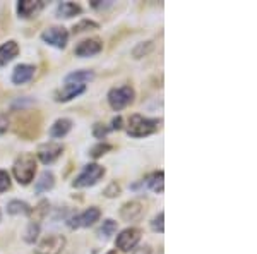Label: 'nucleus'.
Wrapping results in <instances>:
<instances>
[{
    "instance_id": "nucleus-1",
    "label": "nucleus",
    "mask_w": 257,
    "mask_h": 254,
    "mask_svg": "<svg viewBox=\"0 0 257 254\" xmlns=\"http://www.w3.org/2000/svg\"><path fill=\"white\" fill-rule=\"evenodd\" d=\"M160 124H161L160 119H149V117H144V115L136 114V115H132V117L128 119L127 134L132 136V137L151 136L160 129Z\"/></svg>"
},
{
    "instance_id": "nucleus-2",
    "label": "nucleus",
    "mask_w": 257,
    "mask_h": 254,
    "mask_svg": "<svg viewBox=\"0 0 257 254\" xmlns=\"http://www.w3.org/2000/svg\"><path fill=\"white\" fill-rule=\"evenodd\" d=\"M12 172H14L16 181H18L21 186L31 184V181L35 179V174H36V158H35V155H31V153H24V155H21L18 160L14 161Z\"/></svg>"
},
{
    "instance_id": "nucleus-3",
    "label": "nucleus",
    "mask_w": 257,
    "mask_h": 254,
    "mask_svg": "<svg viewBox=\"0 0 257 254\" xmlns=\"http://www.w3.org/2000/svg\"><path fill=\"white\" fill-rule=\"evenodd\" d=\"M105 176V168L98 163H89L82 168V172L74 179L72 187L76 189H82V187H91L94 184H98L99 179Z\"/></svg>"
},
{
    "instance_id": "nucleus-4",
    "label": "nucleus",
    "mask_w": 257,
    "mask_h": 254,
    "mask_svg": "<svg viewBox=\"0 0 257 254\" xmlns=\"http://www.w3.org/2000/svg\"><path fill=\"white\" fill-rule=\"evenodd\" d=\"M108 103L115 112H120L123 108H127L134 102L136 91L132 86H120V88H113L108 91Z\"/></svg>"
},
{
    "instance_id": "nucleus-5",
    "label": "nucleus",
    "mask_w": 257,
    "mask_h": 254,
    "mask_svg": "<svg viewBox=\"0 0 257 254\" xmlns=\"http://www.w3.org/2000/svg\"><path fill=\"white\" fill-rule=\"evenodd\" d=\"M99 216H101V211H99L96 206H91L86 211H82V213L69 218L67 225L72 230H76V228H86V227H91L93 223H96L99 220Z\"/></svg>"
},
{
    "instance_id": "nucleus-6",
    "label": "nucleus",
    "mask_w": 257,
    "mask_h": 254,
    "mask_svg": "<svg viewBox=\"0 0 257 254\" xmlns=\"http://www.w3.org/2000/svg\"><path fill=\"white\" fill-rule=\"evenodd\" d=\"M141 240V230L139 228H125V230H122L120 234L117 235V240H115V245H117V249L123 252H128V251H134L136 247H138Z\"/></svg>"
},
{
    "instance_id": "nucleus-7",
    "label": "nucleus",
    "mask_w": 257,
    "mask_h": 254,
    "mask_svg": "<svg viewBox=\"0 0 257 254\" xmlns=\"http://www.w3.org/2000/svg\"><path fill=\"white\" fill-rule=\"evenodd\" d=\"M41 40L45 41L50 47H55V48H65L67 47V41H69V31L62 26H53L48 28L47 31H43L41 35Z\"/></svg>"
},
{
    "instance_id": "nucleus-8",
    "label": "nucleus",
    "mask_w": 257,
    "mask_h": 254,
    "mask_svg": "<svg viewBox=\"0 0 257 254\" xmlns=\"http://www.w3.org/2000/svg\"><path fill=\"white\" fill-rule=\"evenodd\" d=\"M65 247V237L60 234H52L45 237L41 242L36 245L35 254H60Z\"/></svg>"
},
{
    "instance_id": "nucleus-9",
    "label": "nucleus",
    "mask_w": 257,
    "mask_h": 254,
    "mask_svg": "<svg viewBox=\"0 0 257 254\" xmlns=\"http://www.w3.org/2000/svg\"><path fill=\"white\" fill-rule=\"evenodd\" d=\"M45 9L43 0H19L18 16L21 19H33Z\"/></svg>"
},
{
    "instance_id": "nucleus-10",
    "label": "nucleus",
    "mask_w": 257,
    "mask_h": 254,
    "mask_svg": "<svg viewBox=\"0 0 257 254\" xmlns=\"http://www.w3.org/2000/svg\"><path fill=\"white\" fill-rule=\"evenodd\" d=\"M62 153H64V146L60 143H47V144H41L36 155H38L41 163L50 165L55 160H59Z\"/></svg>"
},
{
    "instance_id": "nucleus-11",
    "label": "nucleus",
    "mask_w": 257,
    "mask_h": 254,
    "mask_svg": "<svg viewBox=\"0 0 257 254\" xmlns=\"http://www.w3.org/2000/svg\"><path fill=\"white\" fill-rule=\"evenodd\" d=\"M86 91V84H77V82H65L62 88L55 93V102L65 103L70 102L72 98L79 97Z\"/></svg>"
},
{
    "instance_id": "nucleus-12",
    "label": "nucleus",
    "mask_w": 257,
    "mask_h": 254,
    "mask_svg": "<svg viewBox=\"0 0 257 254\" xmlns=\"http://www.w3.org/2000/svg\"><path fill=\"white\" fill-rule=\"evenodd\" d=\"M103 50V43L101 40L98 38H89V40H84L81 41L79 45L74 50L77 57H82V59H88V57H93V55H98L99 52Z\"/></svg>"
},
{
    "instance_id": "nucleus-13",
    "label": "nucleus",
    "mask_w": 257,
    "mask_h": 254,
    "mask_svg": "<svg viewBox=\"0 0 257 254\" xmlns=\"http://www.w3.org/2000/svg\"><path fill=\"white\" fill-rule=\"evenodd\" d=\"M144 213V208H143V203L134 199V201H127L125 205L120 208V216L122 220L125 222H134V220H139L141 216Z\"/></svg>"
},
{
    "instance_id": "nucleus-14",
    "label": "nucleus",
    "mask_w": 257,
    "mask_h": 254,
    "mask_svg": "<svg viewBox=\"0 0 257 254\" xmlns=\"http://www.w3.org/2000/svg\"><path fill=\"white\" fill-rule=\"evenodd\" d=\"M35 65H30V64H19L16 65L14 72H12V82L14 84H26V82H30L33 76H35Z\"/></svg>"
},
{
    "instance_id": "nucleus-15",
    "label": "nucleus",
    "mask_w": 257,
    "mask_h": 254,
    "mask_svg": "<svg viewBox=\"0 0 257 254\" xmlns=\"http://www.w3.org/2000/svg\"><path fill=\"white\" fill-rule=\"evenodd\" d=\"M19 55V45L14 40H9L0 47V67L7 65Z\"/></svg>"
},
{
    "instance_id": "nucleus-16",
    "label": "nucleus",
    "mask_w": 257,
    "mask_h": 254,
    "mask_svg": "<svg viewBox=\"0 0 257 254\" xmlns=\"http://www.w3.org/2000/svg\"><path fill=\"white\" fill-rule=\"evenodd\" d=\"M72 129V120L70 119H59L53 122V126L50 127V136L52 137H57V139H62L65 137L70 132Z\"/></svg>"
},
{
    "instance_id": "nucleus-17",
    "label": "nucleus",
    "mask_w": 257,
    "mask_h": 254,
    "mask_svg": "<svg viewBox=\"0 0 257 254\" xmlns=\"http://www.w3.org/2000/svg\"><path fill=\"white\" fill-rule=\"evenodd\" d=\"M146 186L153 193L161 194L165 191V174L163 170H158V172H153L151 176L146 177Z\"/></svg>"
},
{
    "instance_id": "nucleus-18",
    "label": "nucleus",
    "mask_w": 257,
    "mask_h": 254,
    "mask_svg": "<svg viewBox=\"0 0 257 254\" xmlns=\"http://www.w3.org/2000/svg\"><path fill=\"white\" fill-rule=\"evenodd\" d=\"M53 186H55V176H53L52 172H48V170H45V172L38 177V181H36L35 193L36 194L47 193V191L52 189Z\"/></svg>"
},
{
    "instance_id": "nucleus-19",
    "label": "nucleus",
    "mask_w": 257,
    "mask_h": 254,
    "mask_svg": "<svg viewBox=\"0 0 257 254\" xmlns=\"http://www.w3.org/2000/svg\"><path fill=\"white\" fill-rule=\"evenodd\" d=\"M94 79V72L93 70H76V72H70L65 76V82H77V84H86V82H91Z\"/></svg>"
},
{
    "instance_id": "nucleus-20",
    "label": "nucleus",
    "mask_w": 257,
    "mask_h": 254,
    "mask_svg": "<svg viewBox=\"0 0 257 254\" xmlns=\"http://www.w3.org/2000/svg\"><path fill=\"white\" fill-rule=\"evenodd\" d=\"M82 9L81 6H77V4L74 2H62L59 6V9H57V16L59 18H64V19H70L74 18V16L81 14Z\"/></svg>"
},
{
    "instance_id": "nucleus-21",
    "label": "nucleus",
    "mask_w": 257,
    "mask_h": 254,
    "mask_svg": "<svg viewBox=\"0 0 257 254\" xmlns=\"http://www.w3.org/2000/svg\"><path fill=\"white\" fill-rule=\"evenodd\" d=\"M33 208L28 205V203L21 201V199H12L7 205V213L9 215H23V216H28L31 215Z\"/></svg>"
},
{
    "instance_id": "nucleus-22",
    "label": "nucleus",
    "mask_w": 257,
    "mask_h": 254,
    "mask_svg": "<svg viewBox=\"0 0 257 254\" xmlns=\"http://www.w3.org/2000/svg\"><path fill=\"white\" fill-rule=\"evenodd\" d=\"M117 232V222L115 220H105L103 222V225L99 227V230H98V237L99 239H103V240H108L111 235Z\"/></svg>"
},
{
    "instance_id": "nucleus-23",
    "label": "nucleus",
    "mask_w": 257,
    "mask_h": 254,
    "mask_svg": "<svg viewBox=\"0 0 257 254\" xmlns=\"http://www.w3.org/2000/svg\"><path fill=\"white\" fill-rule=\"evenodd\" d=\"M38 235H40V223L31 222L28 225L26 232H24V240H26L28 244H35L36 239H38Z\"/></svg>"
},
{
    "instance_id": "nucleus-24",
    "label": "nucleus",
    "mask_w": 257,
    "mask_h": 254,
    "mask_svg": "<svg viewBox=\"0 0 257 254\" xmlns=\"http://www.w3.org/2000/svg\"><path fill=\"white\" fill-rule=\"evenodd\" d=\"M111 149V144L108 143H99L96 144V146H93L89 149V156L91 158H99V156H103L105 153H108Z\"/></svg>"
},
{
    "instance_id": "nucleus-25",
    "label": "nucleus",
    "mask_w": 257,
    "mask_h": 254,
    "mask_svg": "<svg viewBox=\"0 0 257 254\" xmlns=\"http://www.w3.org/2000/svg\"><path fill=\"white\" fill-rule=\"evenodd\" d=\"M98 23H94V21H89V19H84L81 21V23H77L76 26H74V33H82V31H88V30H98Z\"/></svg>"
},
{
    "instance_id": "nucleus-26",
    "label": "nucleus",
    "mask_w": 257,
    "mask_h": 254,
    "mask_svg": "<svg viewBox=\"0 0 257 254\" xmlns=\"http://www.w3.org/2000/svg\"><path fill=\"white\" fill-rule=\"evenodd\" d=\"M153 50V41H146V43H139L138 47L134 48V57L136 59H141V57H144V55H148L149 52Z\"/></svg>"
},
{
    "instance_id": "nucleus-27",
    "label": "nucleus",
    "mask_w": 257,
    "mask_h": 254,
    "mask_svg": "<svg viewBox=\"0 0 257 254\" xmlns=\"http://www.w3.org/2000/svg\"><path fill=\"white\" fill-rule=\"evenodd\" d=\"M165 213L163 211H160L158 215L155 216V218H153V222H151V228L155 232H160V234H163L165 232Z\"/></svg>"
},
{
    "instance_id": "nucleus-28",
    "label": "nucleus",
    "mask_w": 257,
    "mask_h": 254,
    "mask_svg": "<svg viewBox=\"0 0 257 254\" xmlns=\"http://www.w3.org/2000/svg\"><path fill=\"white\" fill-rule=\"evenodd\" d=\"M111 131L110 127H106L105 124H94L93 126V136L96 137V139H105L106 137V134H108V132Z\"/></svg>"
},
{
    "instance_id": "nucleus-29",
    "label": "nucleus",
    "mask_w": 257,
    "mask_h": 254,
    "mask_svg": "<svg viewBox=\"0 0 257 254\" xmlns=\"http://www.w3.org/2000/svg\"><path fill=\"white\" fill-rule=\"evenodd\" d=\"M122 193V189H120L118 182H110L108 186H106V189L103 191V194L106 196V198H117Z\"/></svg>"
},
{
    "instance_id": "nucleus-30",
    "label": "nucleus",
    "mask_w": 257,
    "mask_h": 254,
    "mask_svg": "<svg viewBox=\"0 0 257 254\" xmlns=\"http://www.w3.org/2000/svg\"><path fill=\"white\" fill-rule=\"evenodd\" d=\"M48 208H50V205H48V201H41V203H40V205H38V206H36V208H35V211H31V213H33V215H38V218H36V220H35V222H36V223H40V220H41V218H43V216H45V215H47V213H48Z\"/></svg>"
},
{
    "instance_id": "nucleus-31",
    "label": "nucleus",
    "mask_w": 257,
    "mask_h": 254,
    "mask_svg": "<svg viewBox=\"0 0 257 254\" xmlns=\"http://www.w3.org/2000/svg\"><path fill=\"white\" fill-rule=\"evenodd\" d=\"M11 187V177L6 170H0V193H6Z\"/></svg>"
},
{
    "instance_id": "nucleus-32",
    "label": "nucleus",
    "mask_w": 257,
    "mask_h": 254,
    "mask_svg": "<svg viewBox=\"0 0 257 254\" xmlns=\"http://www.w3.org/2000/svg\"><path fill=\"white\" fill-rule=\"evenodd\" d=\"M7 127H9V117L0 112V132H6Z\"/></svg>"
},
{
    "instance_id": "nucleus-33",
    "label": "nucleus",
    "mask_w": 257,
    "mask_h": 254,
    "mask_svg": "<svg viewBox=\"0 0 257 254\" xmlns=\"http://www.w3.org/2000/svg\"><path fill=\"white\" fill-rule=\"evenodd\" d=\"M132 254H153V249L149 245H141V247H136Z\"/></svg>"
},
{
    "instance_id": "nucleus-34",
    "label": "nucleus",
    "mask_w": 257,
    "mask_h": 254,
    "mask_svg": "<svg viewBox=\"0 0 257 254\" xmlns=\"http://www.w3.org/2000/svg\"><path fill=\"white\" fill-rule=\"evenodd\" d=\"M111 131H118V129H122V117H115L111 120Z\"/></svg>"
},
{
    "instance_id": "nucleus-35",
    "label": "nucleus",
    "mask_w": 257,
    "mask_h": 254,
    "mask_svg": "<svg viewBox=\"0 0 257 254\" xmlns=\"http://www.w3.org/2000/svg\"><path fill=\"white\" fill-rule=\"evenodd\" d=\"M108 6H111L110 2L103 4V2H99V0H93V2H91V7H94V9H103V7H108Z\"/></svg>"
},
{
    "instance_id": "nucleus-36",
    "label": "nucleus",
    "mask_w": 257,
    "mask_h": 254,
    "mask_svg": "<svg viewBox=\"0 0 257 254\" xmlns=\"http://www.w3.org/2000/svg\"><path fill=\"white\" fill-rule=\"evenodd\" d=\"M106 254H117V251H110V252H106Z\"/></svg>"
},
{
    "instance_id": "nucleus-37",
    "label": "nucleus",
    "mask_w": 257,
    "mask_h": 254,
    "mask_svg": "<svg viewBox=\"0 0 257 254\" xmlns=\"http://www.w3.org/2000/svg\"><path fill=\"white\" fill-rule=\"evenodd\" d=\"M0 220H2V215H0Z\"/></svg>"
}]
</instances>
